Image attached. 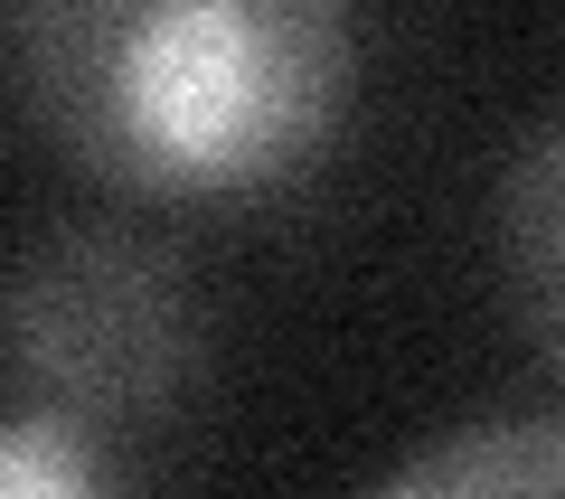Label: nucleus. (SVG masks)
I'll return each instance as SVG.
<instances>
[{"label":"nucleus","mask_w":565,"mask_h":499,"mask_svg":"<svg viewBox=\"0 0 565 499\" xmlns=\"http://www.w3.org/2000/svg\"><path fill=\"white\" fill-rule=\"evenodd\" d=\"M0 85L39 141L132 199H255L302 180L359 95V29L321 0L29 10Z\"/></svg>","instance_id":"obj_1"},{"label":"nucleus","mask_w":565,"mask_h":499,"mask_svg":"<svg viewBox=\"0 0 565 499\" xmlns=\"http://www.w3.org/2000/svg\"><path fill=\"white\" fill-rule=\"evenodd\" d=\"M0 499H141L132 480L114 471L85 424H57V415H0Z\"/></svg>","instance_id":"obj_4"},{"label":"nucleus","mask_w":565,"mask_h":499,"mask_svg":"<svg viewBox=\"0 0 565 499\" xmlns=\"http://www.w3.org/2000/svg\"><path fill=\"white\" fill-rule=\"evenodd\" d=\"M377 499H565V424L556 415H500L424 443L386 471Z\"/></svg>","instance_id":"obj_3"},{"label":"nucleus","mask_w":565,"mask_h":499,"mask_svg":"<svg viewBox=\"0 0 565 499\" xmlns=\"http://www.w3.org/2000/svg\"><path fill=\"white\" fill-rule=\"evenodd\" d=\"M509 255H519V311L537 359H556V114L527 132L509 180Z\"/></svg>","instance_id":"obj_5"},{"label":"nucleus","mask_w":565,"mask_h":499,"mask_svg":"<svg viewBox=\"0 0 565 499\" xmlns=\"http://www.w3.org/2000/svg\"><path fill=\"white\" fill-rule=\"evenodd\" d=\"M207 359V311L189 264L161 236L114 217H66L20 245L0 283V368L29 415L57 424H132L189 396Z\"/></svg>","instance_id":"obj_2"}]
</instances>
